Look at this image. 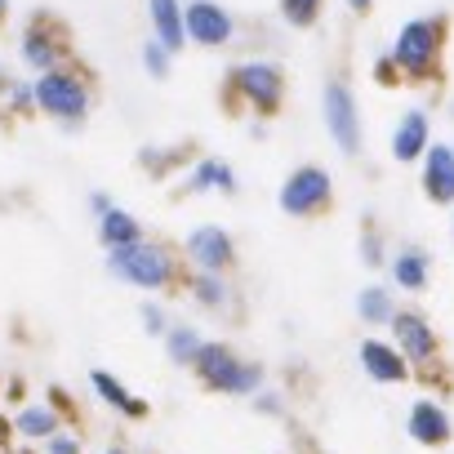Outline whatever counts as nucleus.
I'll list each match as a JSON object with an SVG mask.
<instances>
[{
	"label": "nucleus",
	"mask_w": 454,
	"mask_h": 454,
	"mask_svg": "<svg viewBox=\"0 0 454 454\" xmlns=\"http://www.w3.org/2000/svg\"><path fill=\"white\" fill-rule=\"evenodd\" d=\"M90 205H94V214L103 218V214L112 209V196H107V192H94V196H90Z\"/></svg>",
	"instance_id": "obj_31"
},
{
	"label": "nucleus",
	"mask_w": 454,
	"mask_h": 454,
	"mask_svg": "<svg viewBox=\"0 0 454 454\" xmlns=\"http://www.w3.org/2000/svg\"><path fill=\"white\" fill-rule=\"evenodd\" d=\"M183 263L192 268V272H232V263H237V241H232V232L227 227H218V223H200V227H192L187 232V241H183Z\"/></svg>",
	"instance_id": "obj_6"
},
{
	"label": "nucleus",
	"mask_w": 454,
	"mask_h": 454,
	"mask_svg": "<svg viewBox=\"0 0 454 454\" xmlns=\"http://www.w3.org/2000/svg\"><path fill=\"white\" fill-rule=\"evenodd\" d=\"M419 165H423V196L432 205H454V147L432 143Z\"/></svg>",
	"instance_id": "obj_15"
},
{
	"label": "nucleus",
	"mask_w": 454,
	"mask_h": 454,
	"mask_svg": "<svg viewBox=\"0 0 454 454\" xmlns=\"http://www.w3.org/2000/svg\"><path fill=\"white\" fill-rule=\"evenodd\" d=\"M321 112H325V129L334 138V147L343 156H356L361 152V112H356V98L343 81H330L325 94H321Z\"/></svg>",
	"instance_id": "obj_8"
},
{
	"label": "nucleus",
	"mask_w": 454,
	"mask_h": 454,
	"mask_svg": "<svg viewBox=\"0 0 454 454\" xmlns=\"http://www.w3.org/2000/svg\"><path fill=\"white\" fill-rule=\"evenodd\" d=\"M361 263L365 268H387V246H383L379 227H365L361 232Z\"/></svg>",
	"instance_id": "obj_26"
},
{
	"label": "nucleus",
	"mask_w": 454,
	"mask_h": 454,
	"mask_svg": "<svg viewBox=\"0 0 454 454\" xmlns=\"http://www.w3.org/2000/svg\"><path fill=\"white\" fill-rule=\"evenodd\" d=\"M392 343H396V352L414 365V370H423V365H432L436 361V352H441V343H436V330H432V321L423 317V312H410V308H396V317H392Z\"/></svg>",
	"instance_id": "obj_9"
},
{
	"label": "nucleus",
	"mask_w": 454,
	"mask_h": 454,
	"mask_svg": "<svg viewBox=\"0 0 454 454\" xmlns=\"http://www.w3.org/2000/svg\"><path fill=\"white\" fill-rule=\"evenodd\" d=\"M250 401H254V414H268V419H281L286 414V396L272 392V387H259Z\"/></svg>",
	"instance_id": "obj_28"
},
{
	"label": "nucleus",
	"mask_w": 454,
	"mask_h": 454,
	"mask_svg": "<svg viewBox=\"0 0 454 454\" xmlns=\"http://www.w3.org/2000/svg\"><path fill=\"white\" fill-rule=\"evenodd\" d=\"M387 272H392L396 290L419 294V290H427V281H432V254L419 250V246H405V250H396V254L387 259Z\"/></svg>",
	"instance_id": "obj_16"
},
{
	"label": "nucleus",
	"mask_w": 454,
	"mask_h": 454,
	"mask_svg": "<svg viewBox=\"0 0 454 454\" xmlns=\"http://www.w3.org/2000/svg\"><path fill=\"white\" fill-rule=\"evenodd\" d=\"M405 432H410V441H419V445H427V450H441V445H450L454 423H450V410H445L441 401L419 396V401L410 405V414H405Z\"/></svg>",
	"instance_id": "obj_11"
},
{
	"label": "nucleus",
	"mask_w": 454,
	"mask_h": 454,
	"mask_svg": "<svg viewBox=\"0 0 454 454\" xmlns=\"http://www.w3.org/2000/svg\"><path fill=\"white\" fill-rule=\"evenodd\" d=\"M427 147H432V121H427V112H405L401 121H396V129H392V160H401V165H414V160H423L427 156Z\"/></svg>",
	"instance_id": "obj_14"
},
{
	"label": "nucleus",
	"mask_w": 454,
	"mask_h": 454,
	"mask_svg": "<svg viewBox=\"0 0 454 454\" xmlns=\"http://www.w3.org/2000/svg\"><path fill=\"white\" fill-rule=\"evenodd\" d=\"M183 27H187V41H196V45H227L237 32L232 14L214 5V0H192L183 10Z\"/></svg>",
	"instance_id": "obj_10"
},
{
	"label": "nucleus",
	"mask_w": 454,
	"mask_h": 454,
	"mask_svg": "<svg viewBox=\"0 0 454 454\" xmlns=\"http://www.w3.org/2000/svg\"><path fill=\"white\" fill-rule=\"evenodd\" d=\"M436 54H441V19H414L396 32V45H392L387 63L405 81H427L436 72Z\"/></svg>",
	"instance_id": "obj_3"
},
{
	"label": "nucleus",
	"mask_w": 454,
	"mask_h": 454,
	"mask_svg": "<svg viewBox=\"0 0 454 454\" xmlns=\"http://www.w3.org/2000/svg\"><path fill=\"white\" fill-rule=\"evenodd\" d=\"M0 14H5V0H0Z\"/></svg>",
	"instance_id": "obj_35"
},
{
	"label": "nucleus",
	"mask_w": 454,
	"mask_h": 454,
	"mask_svg": "<svg viewBox=\"0 0 454 454\" xmlns=\"http://www.w3.org/2000/svg\"><path fill=\"white\" fill-rule=\"evenodd\" d=\"M321 5L325 0H281V19L290 27H312L321 19Z\"/></svg>",
	"instance_id": "obj_25"
},
{
	"label": "nucleus",
	"mask_w": 454,
	"mask_h": 454,
	"mask_svg": "<svg viewBox=\"0 0 454 454\" xmlns=\"http://www.w3.org/2000/svg\"><path fill=\"white\" fill-rule=\"evenodd\" d=\"M90 383H94V392H98V396H103L112 410H121L125 419H143V414H147V401H143V396H134V392H129V387H125L116 374L94 370V374H90Z\"/></svg>",
	"instance_id": "obj_20"
},
{
	"label": "nucleus",
	"mask_w": 454,
	"mask_h": 454,
	"mask_svg": "<svg viewBox=\"0 0 454 454\" xmlns=\"http://www.w3.org/2000/svg\"><path fill=\"white\" fill-rule=\"evenodd\" d=\"M187 294L205 312H227V308H232V299H237L232 281H227L223 272H192L187 277Z\"/></svg>",
	"instance_id": "obj_17"
},
{
	"label": "nucleus",
	"mask_w": 454,
	"mask_h": 454,
	"mask_svg": "<svg viewBox=\"0 0 454 454\" xmlns=\"http://www.w3.org/2000/svg\"><path fill=\"white\" fill-rule=\"evenodd\" d=\"M103 454H125V445H107V450H103Z\"/></svg>",
	"instance_id": "obj_33"
},
{
	"label": "nucleus",
	"mask_w": 454,
	"mask_h": 454,
	"mask_svg": "<svg viewBox=\"0 0 454 454\" xmlns=\"http://www.w3.org/2000/svg\"><path fill=\"white\" fill-rule=\"evenodd\" d=\"M23 59H27L36 72H54V63H59V50L50 45V36H41V32H27V41H23Z\"/></svg>",
	"instance_id": "obj_24"
},
{
	"label": "nucleus",
	"mask_w": 454,
	"mask_h": 454,
	"mask_svg": "<svg viewBox=\"0 0 454 454\" xmlns=\"http://www.w3.org/2000/svg\"><path fill=\"white\" fill-rule=\"evenodd\" d=\"M277 205L290 214V218H317L334 205V178L330 169L321 165H299L286 174L281 192H277Z\"/></svg>",
	"instance_id": "obj_4"
},
{
	"label": "nucleus",
	"mask_w": 454,
	"mask_h": 454,
	"mask_svg": "<svg viewBox=\"0 0 454 454\" xmlns=\"http://www.w3.org/2000/svg\"><path fill=\"white\" fill-rule=\"evenodd\" d=\"M356 317H361L365 325H392V317H396L392 290H387V286H365V290L356 294Z\"/></svg>",
	"instance_id": "obj_22"
},
{
	"label": "nucleus",
	"mask_w": 454,
	"mask_h": 454,
	"mask_svg": "<svg viewBox=\"0 0 454 454\" xmlns=\"http://www.w3.org/2000/svg\"><path fill=\"white\" fill-rule=\"evenodd\" d=\"M348 5H352V10H356V14H365V10H370V5H374V0H348Z\"/></svg>",
	"instance_id": "obj_32"
},
{
	"label": "nucleus",
	"mask_w": 454,
	"mask_h": 454,
	"mask_svg": "<svg viewBox=\"0 0 454 454\" xmlns=\"http://www.w3.org/2000/svg\"><path fill=\"white\" fill-rule=\"evenodd\" d=\"M147 14H152L156 41H160L169 54H178V50H183V36H187V27H183V5H178V0H147Z\"/></svg>",
	"instance_id": "obj_19"
},
{
	"label": "nucleus",
	"mask_w": 454,
	"mask_h": 454,
	"mask_svg": "<svg viewBox=\"0 0 454 454\" xmlns=\"http://www.w3.org/2000/svg\"><path fill=\"white\" fill-rule=\"evenodd\" d=\"M98 241L107 246V250H125V246H138L143 241V223L129 214V209H121V205H112L103 218H98Z\"/></svg>",
	"instance_id": "obj_18"
},
{
	"label": "nucleus",
	"mask_w": 454,
	"mask_h": 454,
	"mask_svg": "<svg viewBox=\"0 0 454 454\" xmlns=\"http://www.w3.org/2000/svg\"><path fill=\"white\" fill-rule=\"evenodd\" d=\"M237 196V169L218 160V156H205L196 160L187 174H183V196Z\"/></svg>",
	"instance_id": "obj_13"
},
{
	"label": "nucleus",
	"mask_w": 454,
	"mask_h": 454,
	"mask_svg": "<svg viewBox=\"0 0 454 454\" xmlns=\"http://www.w3.org/2000/svg\"><path fill=\"white\" fill-rule=\"evenodd\" d=\"M450 237H454V218H450Z\"/></svg>",
	"instance_id": "obj_34"
},
{
	"label": "nucleus",
	"mask_w": 454,
	"mask_h": 454,
	"mask_svg": "<svg viewBox=\"0 0 454 454\" xmlns=\"http://www.w3.org/2000/svg\"><path fill=\"white\" fill-rule=\"evenodd\" d=\"M169 59H174V54H169L160 41H147V45H143V67H147L156 81H160V76H169Z\"/></svg>",
	"instance_id": "obj_27"
},
{
	"label": "nucleus",
	"mask_w": 454,
	"mask_h": 454,
	"mask_svg": "<svg viewBox=\"0 0 454 454\" xmlns=\"http://www.w3.org/2000/svg\"><path fill=\"white\" fill-rule=\"evenodd\" d=\"M356 361H361V370L374 379V383H405L410 374H414V365L396 352V343H387V339H365L361 348H356Z\"/></svg>",
	"instance_id": "obj_12"
},
{
	"label": "nucleus",
	"mask_w": 454,
	"mask_h": 454,
	"mask_svg": "<svg viewBox=\"0 0 454 454\" xmlns=\"http://www.w3.org/2000/svg\"><path fill=\"white\" fill-rule=\"evenodd\" d=\"M45 454H81V436L76 432H54L45 441Z\"/></svg>",
	"instance_id": "obj_30"
},
{
	"label": "nucleus",
	"mask_w": 454,
	"mask_h": 454,
	"mask_svg": "<svg viewBox=\"0 0 454 454\" xmlns=\"http://www.w3.org/2000/svg\"><path fill=\"white\" fill-rule=\"evenodd\" d=\"M205 343H209V339H205L196 325H187V321H174V325L165 330V356H169L174 365H187V370H192Z\"/></svg>",
	"instance_id": "obj_21"
},
{
	"label": "nucleus",
	"mask_w": 454,
	"mask_h": 454,
	"mask_svg": "<svg viewBox=\"0 0 454 454\" xmlns=\"http://www.w3.org/2000/svg\"><path fill=\"white\" fill-rule=\"evenodd\" d=\"M232 85H237V94H241L259 116H277V112H281L286 76H281V67H277V63H263V59L241 63V67L232 72Z\"/></svg>",
	"instance_id": "obj_7"
},
{
	"label": "nucleus",
	"mask_w": 454,
	"mask_h": 454,
	"mask_svg": "<svg viewBox=\"0 0 454 454\" xmlns=\"http://www.w3.org/2000/svg\"><path fill=\"white\" fill-rule=\"evenodd\" d=\"M192 374L200 379V387H209L218 396H254L263 387V365L259 361L241 356L232 343H214V339L200 348Z\"/></svg>",
	"instance_id": "obj_2"
},
{
	"label": "nucleus",
	"mask_w": 454,
	"mask_h": 454,
	"mask_svg": "<svg viewBox=\"0 0 454 454\" xmlns=\"http://www.w3.org/2000/svg\"><path fill=\"white\" fill-rule=\"evenodd\" d=\"M32 103L54 116V121H81L90 112V90L72 76V72H41L36 85H32Z\"/></svg>",
	"instance_id": "obj_5"
},
{
	"label": "nucleus",
	"mask_w": 454,
	"mask_h": 454,
	"mask_svg": "<svg viewBox=\"0 0 454 454\" xmlns=\"http://www.w3.org/2000/svg\"><path fill=\"white\" fill-rule=\"evenodd\" d=\"M14 427H19L27 441H50L54 432H63V427H59V410H54V405H23V410H19V419H14Z\"/></svg>",
	"instance_id": "obj_23"
},
{
	"label": "nucleus",
	"mask_w": 454,
	"mask_h": 454,
	"mask_svg": "<svg viewBox=\"0 0 454 454\" xmlns=\"http://www.w3.org/2000/svg\"><path fill=\"white\" fill-rule=\"evenodd\" d=\"M107 268L116 281L134 286V290H169L183 281V254H174L169 246L160 241H138V246H125V250H112L107 254Z\"/></svg>",
	"instance_id": "obj_1"
},
{
	"label": "nucleus",
	"mask_w": 454,
	"mask_h": 454,
	"mask_svg": "<svg viewBox=\"0 0 454 454\" xmlns=\"http://www.w3.org/2000/svg\"><path fill=\"white\" fill-rule=\"evenodd\" d=\"M174 321L165 317V308L160 303H143V330L147 334H156V339H165V330H169Z\"/></svg>",
	"instance_id": "obj_29"
}]
</instances>
